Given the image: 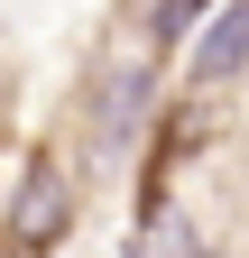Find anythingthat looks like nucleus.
Wrapping results in <instances>:
<instances>
[{
    "mask_svg": "<svg viewBox=\"0 0 249 258\" xmlns=\"http://www.w3.org/2000/svg\"><path fill=\"white\" fill-rule=\"evenodd\" d=\"M139 258H203L194 231H184L175 212H148V231H139Z\"/></svg>",
    "mask_w": 249,
    "mask_h": 258,
    "instance_id": "nucleus-3",
    "label": "nucleus"
},
{
    "mask_svg": "<svg viewBox=\"0 0 249 258\" xmlns=\"http://www.w3.org/2000/svg\"><path fill=\"white\" fill-rule=\"evenodd\" d=\"M65 221H74V184L37 157V166L19 175V203H10V249H19V258H37V249L65 240Z\"/></svg>",
    "mask_w": 249,
    "mask_h": 258,
    "instance_id": "nucleus-1",
    "label": "nucleus"
},
{
    "mask_svg": "<svg viewBox=\"0 0 249 258\" xmlns=\"http://www.w3.org/2000/svg\"><path fill=\"white\" fill-rule=\"evenodd\" d=\"M139 102H148V92H139V74H120V83L102 92V120H111V129H130V120H139Z\"/></svg>",
    "mask_w": 249,
    "mask_h": 258,
    "instance_id": "nucleus-4",
    "label": "nucleus"
},
{
    "mask_svg": "<svg viewBox=\"0 0 249 258\" xmlns=\"http://www.w3.org/2000/svg\"><path fill=\"white\" fill-rule=\"evenodd\" d=\"M194 19H203V0H166V37H184Z\"/></svg>",
    "mask_w": 249,
    "mask_h": 258,
    "instance_id": "nucleus-5",
    "label": "nucleus"
},
{
    "mask_svg": "<svg viewBox=\"0 0 249 258\" xmlns=\"http://www.w3.org/2000/svg\"><path fill=\"white\" fill-rule=\"evenodd\" d=\"M240 64H249V0H231V10L194 37V64H184V83H231Z\"/></svg>",
    "mask_w": 249,
    "mask_h": 258,
    "instance_id": "nucleus-2",
    "label": "nucleus"
}]
</instances>
